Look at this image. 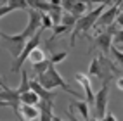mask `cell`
<instances>
[{
  "label": "cell",
  "mask_w": 123,
  "mask_h": 121,
  "mask_svg": "<svg viewBox=\"0 0 123 121\" xmlns=\"http://www.w3.org/2000/svg\"><path fill=\"white\" fill-rule=\"evenodd\" d=\"M108 7H109V4H108V2H102L101 5H97L95 9H92L90 12H87L83 17H80V19L76 21L75 28H73V33H71V40H69L71 47H75V45H76V38H78V36L85 35L88 29H92V28L95 26L97 19L101 17V14H102L106 9H108Z\"/></svg>",
  "instance_id": "obj_1"
},
{
  "label": "cell",
  "mask_w": 123,
  "mask_h": 121,
  "mask_svg": "<svg viewBox=\"0 0 123 121\" xmlns=\"http://www.w3.org/2000/svg\"><path fill=\"white\" fill-rule=\"evenodd\" d=\"M35 80H37V81L42 85L43 88H47V90H55V88H61V90H64L66 93H69V95H73V97H76V99H83V95H81L80 92L73 90V88L61 78L59 71H57L54 66H50L42 76H37Z\"/></svg>",
  "instance_id": "obj_2"
},
{
  "label": "cell",
  "mask_w": 123,
  "mask_h": 121,
  "mask_svg": "<svg viewBox=\"0 0 123 121\" xmlns=\"http://www.w3.org/2000/svg\"><path fill=\"white\" fill-rule=\"evenodd\" d=\"M0 40H2V43L5 45V48L11 52V55L14 59H18L21 52L24 50V47H26L28 40L23 33H18V35H9V33H2L0 35Z\"/></svg>",
  "instance_id": "obj_3"
},
{
  "label": "cell",
  "mask_w": 123,
  "mask_h": 121,
  "mask_svg": "<svg viewBox=\"0 0 123 121\" xmlns=\"http://www.w3.org/2000/svg\"><path fill=\"white\" fill-rule=\"evenodd\" d=\"M108 99H109V81H102L99 92H95L94 97V118L92 119H102L108 112Z\"/></svg>",
  "instance_id": "obj_4"
},
{
  "label": "cell",
  "mask_w": 123,
  "mask_h": 121,
  "mask_svg": "<svg viewBox=\"0 0 123 121\" xmlns=\"http://www.w3.org/2000/svg\"><path fill=\"white\" fill-rule=\"evenodd\" d=\"M42 33H43V28L38 31V33L33 36V38H30L28 40V43H26V47H24V50L21 52V55L18 59H16L14 62H12V66H11V73H19V71H23L21 68H23V64H24V61H26L28 57H30V54L35 50V48L38 47V43H40V36H42Z\"/></svg>",
  "instance_id": "obj_5"
},
{
  "label": "cell",
  "mask_w": 123,
  "mask_h": 121,
  "mask_svg": "<svg viewBox=\"0 0 123 121\" xmlns=\"http://www.w3.org/2000/svg\"><path fill=\"white\" fill-rule=\"evenodd\" d=\"M118 14H120V2L109 5L108 9L101 14V17L97 19L95 26H97V28H109L111 24H114V21H116V17H118Z\"/></svg>",
  "instance_id": "obj_6"
},
{
  "label": "cell",
  "mask_w": 123,
  "mask_h": 121,
  "mask_svg": "<svg viewBox=\"0 0 123 121\" xmlns=\"http://www.w3.org/2000/svg\"><path fill=\"white\" fill-rule=\"evenodd\" d=\"M94 43H95V48H99V50L102 52V55L108 57L109 52H111V47H113V35L108 33L106 29L104 31H99V33L95 35Z\"/></svg>",
  "instance_id": "obj_7"
},
{
  "label": "cell",
  "mask_w": 123,
  "mask_h": 121,
  "mask_svg": "<svg viewBox=\"0 0 123 121\" xmlns=\"http://www.w3.org/2000/svg\"><path fill=\"white\" fill-rule=\"evenodd\" d=\"M30 86H31V90L38 95L40 100H50V102H54V99H55V90H47V88H43L42 85L37 81V80H31V81H30Z\"/></svg>",
  "instance_id": "obj_8"
},
{
  "label": "cell",
  "mask_w": 123,
  "mask_h": 121,
  "mask_svg": "<svg viewBox=\"0 0 123 121\" xmlns=\"http://www.w3.org/2000/svg\"><path fill=\"white\" fill-rule=\"evenodd\" d=\"M75 80L81 85V88H83V92H85V99H87V104H92L94 106V90H92V83H90V80L85 76V75H80V73H76L75 75Z\"/></svg>",
  "instance_id": "obj_9"
},
{
  "label": "cell",
  "mask_w": 123,
  "mask_h": 121,
  "mask_svg": "<svg viewBox=\"0 0 123 121\" xmlns=\"http://www.w3.org/2000/svg\"><path fill=\"white\" fill-rule=\"evenodd\" d=\"M37 107L40 111V114H38L40 121H54V114H52L54 102H50V100H40Z\"/></svg>",
  "instance_id": "obj_10"
},
{
  "label": "cell",
  "mask_w": 123,
  "mask_h": 121,
  "mask_svg": "<svg viewBox=\"0 0 123 121\" xmlns=\"http://www.w3.org/2000/svg\"><path fill=\"white\" fill-rule=\"evenodd\" d=\"M16 9L28 11V4L26 2H7V4H2L0 5V17H4V16H7L9 12H12Z\"/></svg>",
  "instance_id": "obj_11"
},
{
  "label": "cell",
  "mask_w": 123,
  "mask_h": 121,
  "mask_svg": "<svg viewBox=\"0 0 123 121\" xmlns=\"http://www.w3.org/2000/svg\"><path fill=\"white\" fill-rule=\"evenodd\" d=\"M69 107L73 109H78L80 116L83 118V121H90V109H88V104L87 100H76V102H71Z\"/></svg>",
  "instance_id": "obj_12"
},
{
  "label": "cell",
  "mask_w": 123,
  "mask_h": 121,
  "mask_svg": "<svg viewBox=\"0 0 123 121\" xmlns=\"http://www.w3.org/2000/svg\"><path fill=\"white\" fill-rule=\"evenodd\" d=\"M19 112H21V116L24 119H37L38 114H40V111H38L37 106H24V104H21Z\"/></svg>",
  "instance_id": "obj_13"
},
{
  "label": "cell",
  "mask_w": 123,
  "mask_h": 121,
  "mask_svg": "<svg viewBox=\"0 0 123 121\" xmlns=\"http://www.w3.org/2000/svg\"><path fill=\"white\" fill-rule=\"evenodd\" d=\"M90 7V4L88 2H73V9H71V16H75L76 19H80V17H83L85 16V11Z\"/></svg>",
  "instance_id": "obj_14"
},
{
  "label": "cell",
  "mask_w": 123,
  "mask_h": 121,
  "mask_svg": "<svg viewBox=\"0 0 123 121\" xmlns=\"http://www.w3.org/2000/svg\"><path fill=\"white\" fill-rule=\"evenodd\" d=\"M19 100H21V104H24V106H38V102H40L38 95H37L33 90L23 93V95L19 97Z\"/></svg>",
  "instance_id": "obj_15"
},
{
  "label": "cell",
  "mask_w": 123,
  "mask_h": 121,
  "mask_svg": "<svg viewBox=\"0 0 123 121\" xmlns=\"http://www.w3.org/2000/svg\"><path fill=\"white\" fill-rule=\"evenodd\" d=\"M30 81H31V80H30V78H28V75H26V69H23V71H21V83H19V86H18V88H16V90H18V93H19V97H21L23 93H26V92H30V90H31Z\"/></svg>",
  "instance_id": "obj_16"
},
{
  "label": "cell",
  "mask_w": 123,
  "mask_h": 121,
  "mask_svg": "<svg viewBox=\"0 0 123 121\" xmlns=\"http://www.w3.org/2000/svg\"><path fill=\"white\" fill-rule=\"evenodd\" d=\"M50 66H52V64H50V61H49V59L42 61V62H35V64H31V68H33V71L37 73V76H42Z\"/></svg>",
  "instance_id": "obj_17"
},
{
  "label": "cell",
  "mask_w": 123,
  "mask_h": 121,
  "mask_svg": "<svg viewBox=\"0 0 123 121\" xmlns=\"http://www.w3.org/2000/svg\"><path fill=\"white\" fill-rule=\"evenodd\" d=\"M30 61H31V64H35V62H42V61H45L47 57H45V52L42 50L40 47H37L33 52L30 54V57H28Z\"/></svg>",
  "instance_id": "obj_18"
},
{
  "label": "cell",
  "mask_w": 123,
  "mask_h": 121,
  "mask_svg": "<svg viewBox=\"0 0 123 121\" xmlns=\"http://www.w3.org/2000/svg\"><path fill=\"white\" fill-rule=\"evenodd\" d=\"M76 17L75 16H71V14H66L64 12V16H62V19H61V24H64V26H68V28H75V24H76Z\"/></svg>",
  "instance_id": "obj_19"
},
{
  "label": "cell",
  "mask_w": 123,
  "mask_h": 121,
  "mask_svg": "<svg viewBox=\"0 0 123 121\" xmlns=\"http://www.w3.org/2000/svg\"><path fill=\"white\" fill-rule=\"evenodd\" d=\"M111 55H113V59L123 68V50H121V48H118V47L113 45V47H111Z\"/></svg>",
  "instance_id": "obj_20"
},
{
  "label": "cell",
  "mask_w": 123,
  "mask_h": 121,
  "mask_svg": "<svg viewBox=\"0 0 123 121\" xmlns=\"http://www.w3.org/2000/svg\"><path fill=\"white\" fill-rule=\"evenodd\" d=\"M66 57H68V52H57V54H52L50 57H49V61H50V64H52V66H55V64L62 62Z\"/></svg>",
  "instance_id": "obj_21"
},
{
  "label": "cell",
  "mask_w": 123,
  "mask_h": 121,
  "mask_svg": "<svg viewBox=\"0 0 123 121\" xmlns=\"http://www.w3.org/2000/svg\"><path fill=\"white\" fill-rule=\"evenodd\" d=\"M42 28H43V29L54 28V21L50 19V16H49V14H43V16H42Z\"/></svg>",
  "instance_id": "obj_22"
},
{
  "label": "cell",
  "mask_w": 123,
  "mask_h": 121,
  "mask_svg": "<svg viewBox=\"0 0 123 121\" xmlns=\"http://www.w3.org/2000/svg\"><path fill=\"white\" fill-rule=\"evenodd\" d=\"M113 45L114 47H123V29H118V33L113 36Z\"/></svg>",
  "instance_id": "obj_23"
},
{
  "label": "cell",
  "mask_w": 123,
  "mask_h": 121,
  "mask_svg": "<svg viewBox=\"0 0 123 121\" xmlns=\"http://www.w3.org/2000/svg\"><path fill=\"white\" fill-rule=\"evenodd\" d=\"M101 121H116V116H114L111 111H108V112H106V116H104Z\"/></svg>",
  "instance_id": "obj_24"
},
{
  "label": "cell",
  "mask_w": 123,
  "mask_h": 121,
  "mask_svg": "<svg viewBox=\"0 0 123 121\" xmlns=\"http://www.w3.org/2000/svg\"><path fill=\"white\" fill-rule=\"evenodd\" d=\"M114 23L118 24V28H120V29H123V12L118 14V17H116V21H114Z\"/></svg>",
  "instance_id": "obj_25"
},
{
  "label": "cell",
  "mask_w": 123,
  "mask_h": 121,
  "mask_svg": "<svg viewBox=\"0 0 123 121\" xmlns=\"http://www.w3.org/2000/svg\"><path fill=\"white\" fill-rule=\"evenodd\" d=\"M0 88H2V90H9V85L5 83V80L0 76Z\"/></svg>",
  "instance_id": "obj_26"
},
{
  "label": "cell",
  "mask_w": 123,
  "mask_h": 121,
  "mask_svg": "<svg viewBox=\"0 0 123 121\" xmlns=\"http://www.w3.org/2000/svg\"><path fill=\"white\" fill-rule=\"evenodd\" d=\"M116 86H118V90H123V78L116 80Z\"/></svg>",
  "instance_id": "obj_27"
},
{
  "label": "cell",
  "mask_w": 123,
  "mask_h": 121,
  "mask_svg": "<svg viewBox=\"0 0 123 121\" xmlns=\"http://www.w3.org/2000/svg\"><path fill=\"white\" fill-rule=\"evenodd\" d=\"M0 106H2V107H12L9 102H5V100H2V99H0Z\"/></svg>",
  "instance_id": "obj_28"
},
{
  "label": "cell",
  "mask_w": 123,
  "mask_h": 121,
  "mask_svg": "<svg viewBox=\"0 0 123 121\" xmlns=\"http://www.w3.org/2000/svg\"><path fill=\"white\" fill-rule=\"evenodd\" d=\"M120 12H123V2H120Z\"/></svg>",
  "instance_id": "obj_29"
},
{
  "label": "cell",
  "mask_w": 123,
  "mask_h": 121,
  "mask_svg": "<svg viewBox=\"0 0 123 121\" xmlns=\"http://www.w3.org/2000/svg\"><path fill=\"white\" fill-rule=\"evenodd\" d=\"M54 121H62L61 118H57V116H54Z\"/></svg>",
  "instance_id": "obj_30"
},
{
  "label": "cell",
  "mask_w": 123,
  "mask_h": 121,
  "mask_svg": "<svg viewBox=\"0 0 123 121\" xmlns=\"http://www.w3.org/2000/svg\"><path fill=\"white\" fill-rule=\"evenodd\" d=\"M92 121H101V119H92Z\"/></svg>",
  "instance_id": "obj_31"
},
{
  "label": "cell",
  "mask_w": 123,
  "mask_h": 121,
  "mask_svg": "<svg viewBox=\"0 0 123 121\" xmlns=\"http://www.w3.org/2000/svg\"><path fill=\"white\" fill-rule=\"evenodd\" d=\"M0 35H2V31H0ZM0 43H2V40H0Z\"/></svg>",
  "instance_id": "obj_32"
},
{
  "label": "cell",
  "mask_w": 123,
  "mask_h": 121,
  "mask_svg": "<svg viewBox=\"0 0 123 121\" xmlns=\"http://www.w3.org/2000/svg\"><path fill=\"white\" fill-rule=\"evenodd\" d=\"M118 48H121V50H123V47H118Z\"/></svg>",
  "instance_id": "obj_33"
},
{
  "label": "cell",
  "mask_w": 123,
  "mask_h": 121,
  "mask_svg": "<svg viewBox=\"0 0 123 121\" xmlns=\"http://www.w3.org/2000/svg\"><path fill=\"white\" fill-rule=\"evenodd\" d=\"M0 92H2V88H0Z\"/></svg>",
  "instance_id": "obj_34"
}]
</instances>
